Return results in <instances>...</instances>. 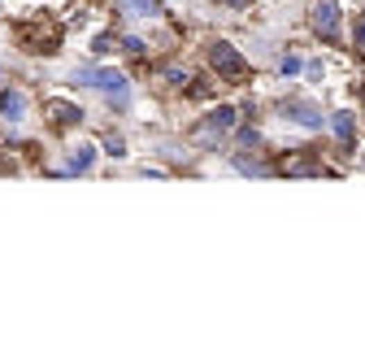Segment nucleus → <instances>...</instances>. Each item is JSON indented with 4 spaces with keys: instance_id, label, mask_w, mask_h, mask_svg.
<instances>
[{
    "instance_id": "1",
    "label": "nucleus",
    "mask_w": 365,
    "mask_h": 361,
    "mask_svg": "<svg viewBox=\"0 0 365 361\" xmlns=\"http://www.w3.org/2000/svg\"><path fill=\"white\" fill-rule=\"evenodd\" d=\"M74 83L105 92V96H113L118 105H126V101H130V83H126V78H122L118 70H78V74H74Z\"/></svg>"
},
{
    "instance_id": "2",
    "label": "nucleus",
    "mask_w": 365,
    "mask_h": 361,
    "mask_svg": "<svg viewBox=\"0 0 365 361\" xmlns=\"http://www.w3.org/2000/svg\"><path fill=\"white\" fill-rule=\"evenodd\" d=\"M209 61H213V70L226 74V78H239V74L248 70V61L235 53V44H226V40H218V44L209 48Z\"/></svg>"
},
{
    "instance_id": "3",
    "label": "nucleus",
    "mask_w": 365,
    "mask_h": 361,
    "mask_svg": "<svg viewBox=\"0 0 365 361\" xmlns=\"http://www.w3.org/2000/svg\"><path fill=\"white\" fill-rule=\"evenodd\" d=\"M283 118L300 122V126H309V131H318V126H322V109L309 105V101H283Z\"/></svg>"
},
{
    "instance_id": "4",
    "label": "nucleus",
    "mask_w": 365,
    "mask_h": 361,
    "mask_svg": "<svg viewBox=\"0 0 365 361\" xmlns=\"http://www.w3.org/2000/svg\"><path fill=\"white\" fill-rule=\"evenodd\" d=\"M313 26H318V35H335V26H339V5L335 0H313Z\"/></svg>"
},
{
    "instance_id": "5",
    "label": "nucleus",
    "mask_w": 365,
    "mask_h": 361,
    "mask_svg": "<svg viewBox=\"0 0 365 361\" xmlns=\"http://www.w3.org/2000/svg\"><path fill=\"white\" fill-rule=\"evenodd\" d=\"M230 126H235V109L222 105V109H213V113H209V122L201 126V135L209 140V135H222V131H230Z\"/></svg>"
},
{
    "instance_id": "6",
    "label": "nucleus",
    "mask_w": 365,
    "mask_h": 361,
    "mask_svg": "<svg viewBox=\"0 0 365 361\" xmlns=\"http://www.w3.org/2000/svg\"><path fill=\"white\" fill-rule=\"evenodd\" d=\"M48 113H53L57 126H74V122H83V109H78V105H65V101H53V105H48Z\"/></svg>"
},
{
    "instance_id": "7",
    "label": "nucleus",
    "mask_w": 365,
    "mask_h": 361,
    "mask_svg": "<svg viewBox=\"0 0 365 361\" xmlns=\"http://www.w3.org/2000/svg\"><path fill=\"white\" fill-rule=\"evenodd\" d=\"M0 109H5V118H22V109H26V96L18 87H9L5 96H0Z\"/></svg>"
},
{
    "instance_id": "8",
    "label": "nucleus",
    "mask_w": 365,
    "mask_h": 361,
    "mask_svg": "<svg viewBox=\"0 0 365 361\" xmlns=\"http://www.w3.org/2000/svg\"><path fill=\"white\" fill-rule=\"evenodd\" d=\"M353 131H357V118H353L348 109H339V113H335V135H339V144H343V149L353 144Z\"/></svg>"
},
{
    "instance_id": "9",
    "label": "nucleus",
    "mask_w": 365,
    "mask_h": 361,
    "mask_svg": "<svg viewBox=\"0 0 365 361\" xmlns=\"http://www.w3.org/2000/svg\"><path fill=\"white\" fill-rule=\"evenodd\" d=\"M118 9L130 13V18H153V13H157V0H122Z\"/></svg>"
},
{
    "instance_id": "10",
    "label": "nucleus",
    "mask_w": 365,
    "mask_h": 361,
    "mask_svg": "<svg viewBox=\"0 0 365 361\" xmlns=\"http://www.w3.org/2000/svg\"><path fill=\"white\" fill-rule=\"evenodd\" d=\"M283 170H287V174H322V166H318L313 157H296V161H287Z\"/></svg>"
},
{
    "instance_id": "11",
    "label": "nucleus",
    "mask_w": 365,
    "mask_h": 361,
    "mask_svg": "<svg viewBox=\"0 0 365 361\" xmlns=\"http://www.w3.org/2000/svg\"><path fill=\"white\" fill-rule=\"evenodd\" d=\"M92 157H96V149H87V144H78V149L70 153V170H87V166H92Z\"/></svg>"
},
{
    "instance_id": "12",
    "label": "nucleus",
    "mask_w": 365,
    "mask_h": 361,
    "mask_svg": "<svg viewBox=\"0 0 365 361\" xmlns=\"http://www.w3.org/2000/svg\"><path fill=\"white\" fill-rule=\"evenodd\" d=\"M235 170H244V174H257V178L265 174V166H261V161H253V157H244V153L235 157Z\"/></svg>"
},
{
    "instance_id": "13",
    "label": "nucleus",
    "mask_w": 365,
    "mask_h": 361,
    "mask_svg": "<svg viewBox=\"0 0 365 361\" xmlns=\"http://www.w3.org/2000/svg\"><path fill=\"white\" fill-rule=\"evenodd\" d=\"M105 149H109L113 157H122V153H126V140H122V135H105Z\"/></svg>"
},
{
    "instance_id": "14",
    "label": "nucleus",
    "mask_w": 365,
    "mask_h": 361,
    "mask_svg": "<svg viewBox=\"0 0 365 361\" xmlns=\"http://www.w3.org/2000/svg\"><path fill=\"white\" fill-rule=\"evenodd\" d=\"M353 44L365 53V18H357V26H353Z\"/></svg>"
},
{
    "instance_id": "15",
    "label": "nucleus",
    "mask_w": 365,
    "mask_h": 361,
    "mask_svg": "<svg viewBox=\"0 0 365 361\" xmlns=\"http://www.w3.org/2000/svg\"><path fill=\"white\" fill-rule=\"evenodd\" d=\"M283 74H287V78H291V74H300V57H291V53H287V57H283Z\"/></svg>"
},
{
    "instance_id": "16",
    "label": "nucleus",
    "mask_w": 365,
    "mask_h": 361,
    "mask_svg": "<svg viewBox=\"0 0 365 361\" xmlns=\"http://www.w3.org/2000/svg\"><path fill=\"white\" fill-rule=\"evenodd\" d=\"M261 135H257V126H239V144H257Z\"/></svg>"
},
{
    "instance_id": "17",
    "label": "nucleus",
    "mask_w": 365,
    "mask_h": 361,
    "mask_svg": "<svg viewBox=\"0 0 365 361\" xmlns=\"http://www.w3.org/2000/svg\"><path fill=\"white\" fill-rule=\"evenodd\" d=\"M226 5H235V9H244V5H253V0H226Z\"/></svg>"
}]
</instances>
